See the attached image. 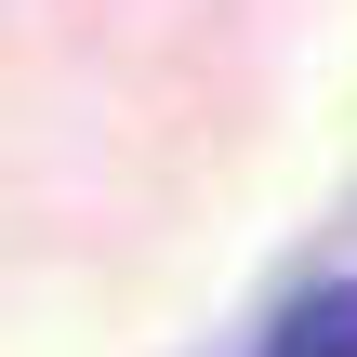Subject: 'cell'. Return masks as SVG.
<instances>
[{
  "instance_id": "obj_1",
  "label": "cell",
  "mask_w": 357,
  "mask_h": 357,
  "mask_svg": "<svg viewBox=\"0 0 357 357\" xmlns=\"http://www.w3.org/2000/svg\"><path fill=\"white\" fill-rule=\"evenodd\" d=\"M265 357H357V278H331V291H305L278 331H265Z\"/></svg>"
}]
</instances>
